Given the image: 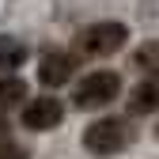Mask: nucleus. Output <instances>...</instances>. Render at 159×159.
Returning a JSON list of instances; mask_svg holds the SVG:
<instances>
[{
    "mask_svg": "<svg viewBox=\"0 0 159 159\" xmlns=\"http://www.w3.org/2000/svg\"><path fill=\"white\" fill-rule=\"evenodd\" d=\"M117 91H121V80H117V72H87V76L76 84L72 102H76L80 110H98V106L114 102Z\"/></svg>",
    "mask_w": 159,
    "mask_h": 159,
    "instance_id": "7ed1b4c3",
    "label": "nucleus"
},
{
    "mask_svg": "<svg viewBox=\"0 0 159 159\" xmlns=\"http://www.w3.org/2000/svg\"><path fill=\"white\" fill-rule=\"evenodd\" d=\"M68 76H72V53H61V49L42 53V61H38V80H42L46 87L68 84Z\"/></svg>",
    "mask_w": 159,
    "mask_h": 159,
    "instance_id": "39448f33",
    "label": "nucleus"
},
{
    "mask_svg": "<svg viewBox=\"0 0 159 159\" xmlns=\"http://www.w3.org/2000/svg\"><path fill=\"white\" fill-rule=\"evenodd\" d=\"M61 121H65V106H61V98H53V95H38V98H30L23 106V125L34 129V133L57 129Z\"/></svg>",
    "mask_w": 159,
    "mask_h": 159,
    "instance_id": "20e7f679",
    "label": "nucleus"
},
{
    "mask_svg": "<svg viewBox=\"0 0 159 159\" xmlns=\"http://www.w3.org/2000/svg\"><path fill=\"white\" fill-rule=\"evenodd\" d=\"M133 65L140 68L144 76H159V42H144L140 49L133 53Z\"/></svg>",
    "mask_w": 159,
    "mask_h": 159,
    "instance_id": "1a4fd4ad",
    "label": "nucleus"
},
{
    "mask_svg": "<svg viewBox=\"0 0 159 159\" xmlns=\"http://www.w3.org/2000/svg\"><path fill=\"white\" fill-rule=\"evenodd\" d=\"M125 38H129V27L125 23H117V19H102V23H91L76 34V42L72 49L80 57H110L114 49H121L125 46Z\"/></svg>",
    "mask_w": 159,
    "mask_h": 159,
    "instance_id": "f03ea898",
    "label": "nucleus"
},
{
    "mask_svg": "<svg viewBox=\"0 0 159 159\" xmlns=\"http://www.w3.org/2000/svg\"><path fill=\"white\" fill-rule=\"evenodd\" d=\"M0 140H4V117H0Z\"/></svg>",
    "mask_w": 159,
    "mask_h": 159,
    "instance_id": "9b49d317",
    "label": "nucleus"
},
{
    "mask_svg": "<svg viewBox=\"0 0 159 159\" xmlns=\"http://www.w3.org/2000/svg\"><path fill=\"white\" fill-rule=\"evenodd\" d=\"M129 110L133 114H152V110H159V76H144L140 84L133 87Z\"/></svg>",
    "mask_w": 159,
    "mask_h": 159,
    "instance_id": "423d86ee",
    "label": "nucleus"
},
{
    "mask_svg": "<svg viewBox=\"0 0 159 159\" xmlns=\"http://www.w3.org/2000/svg\"><path fill=\"white\" fill-rule=\"evenodd\" d=\"M23 57H27V46L19 42V38L0 34V76H8L11 68H19V65H23Z\"/></svg>",
    "mask_w": 159,
    "mask_h": 159,
    "instance_id": "0eeeda50",
    "label": "nucleus"
},
{
    "mask_svg": "<svg viewBox=\"0 0 159 159\" xmlns=\"http://www.w3.org/2000/svg\"><path fill=\"white\" fill-rule=\"evenodd\" d=\"M133 136H136V129L129 117H98L84 129V148L91 155H117L133 144Z\"/></svg>",
    "mask_w": 159,
    "mask_h": 159,
    "instance_id": "f257e3e1",
    "label": "nucleus"
},
{
    "mask_svg": "<svg viewBox=\"0 0 159 159\" xmlns=\"http://www.w3.org/2000/svg\"><path fill=\"white\" fill-rule=\"evenodd\" d=\"M27 98V84L15 76H0V110H11V106H23Z\"/></svg>",
    "mask_w": 159,
    "mask_h": 159,
    "instance_id": "6e6552de",
    "label": "nucleus"
},
{
    "mask_svg": "<svg viewBox=\"0 0 159 159\" xmlns=\"http://www.w3.org/2000/svg\"><path fill=\"white\" fill-rule=\"evenodd\" d=\"M0 159H27V155L19 152V148H15L11 140H0Z\"/></svg>",
    "mask_w": 159,
    "mask_h": 159,
    "instance_id": "9d476101",
    "label": "nucleus"
}]
</instances>
